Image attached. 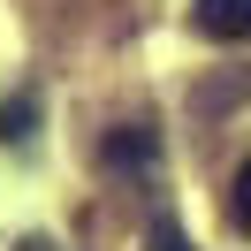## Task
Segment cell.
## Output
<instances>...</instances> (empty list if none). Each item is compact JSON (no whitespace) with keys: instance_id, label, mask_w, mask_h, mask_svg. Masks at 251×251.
<instances>
[{"instance_id":"3","label":"cell","mask_w":251,"mask_h":251,"mask_svg":"<svg viewBox=\"0 0 251 251\" xmlns=\"http://www.w3.org/2000/svg\"><path fill=\"white\" fill-rule=\"evenodd\" d=\"M31 137H38V92L0 99V145H31Z\"/></svg>"},{"instance_id":"4","label":"cell","mask_w":251,"mask_h":251,"mask_svg":"<svg viewBox=\"0 0 251 251\" xmlns=\"http://www.w3.org/2000/svg\"><path fill=\"white\" fill-rule=\"evenodd\" d=\"M145 251H190L183 228H175V213H152V228H145Z\"/></svg>"},{"instance_id":"6","label":"cell","mask_w":251,"mask_h":251,"mask_svg":"<svg viewBox=\"0 0 251 251\" xmlns=\"http://www.w3.org/2000/svg\"><path fill=\"white\" fill-rule=\"evenodd\" d=\"M16 251H53V244H46V236H23V244H16Z\"/></svg>"},{"instance_id":"2","label":"cell","mask_w":251,"mask_h":251,"mask_svg":"<svg viewBox=\"0 0 251 251\" xmlns=\"http://www.w3.org/2000/svg\"><path fill=\"white\" fill-rule=\"evenodd\" d=\"M190 16H198V31H205V38H221V46L251 38V0H198Z\"/></svg>"},{"instance_id":"1","label":"cell","mask_w":251,"mask_h":251,"mask_svg":"<svg viewBox=\"0 0 251 251\" xmlns=\"http://www.w3.org/2000/svg\"><path fill=\"white\" fill-rule=\"evenodd\" d=\"M99 168H107V175H152L160 168V137L145 122H114L107 145H99Z\"/></svg>"},{"instance_id":"5","label":"cell","mask_w":251,"mask_h":251,"mask_svg":"<svg viewBox=\"0 0 251 251\" xmlns=\"http://www.w3.org/2000/svg\"><path fill=\"white\" fill-rule=\"evenodd\" d=\"M228 221H236V228L251 236V160L236 168V190H228Z\"/></svg>"}]
</instances>
